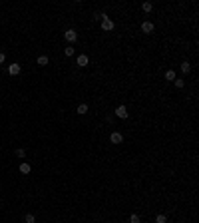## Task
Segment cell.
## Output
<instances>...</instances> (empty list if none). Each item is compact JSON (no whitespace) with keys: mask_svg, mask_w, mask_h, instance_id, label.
I'll return each instance as SVG.
<instances>
[{"mask_svg":"<svg viewBox=\"0 0 199 223\" xmlns=\"http://www.w3.org/2000/svg\"><path fill=\"white\" fill-rule=\"evenodd\" d=\"M64 38H66L70 44H72V42H76V40H78V32H76L74 28H68L66 32H64Z\"/></svg>","mask_w":199,"mask_h":223,"instance_id":"6da1fadb","label":"cell"},{"mask_svg":"<svg viewBox=\"0 0 199 223\" xmlns=\"http://www.w3.org/2000/svg\"><path fill=\"white\" fill-rule=\"evenodd\" d=\"M128 116H129V112H128V108H126V106H118V108H116V118L126 120Z\"/></svg>","mask_w":199,"mask_h":223,"instance_id":"7a4b0ae2","label":"cell"},{"mask_svg":"<svg viewBox=\"0 0 199 223\" xmlns=\"http://www.w3.org/2000/svg\"><path fill=\"white\" fill-rule=\"evenodd\" d=\"M20 72H22V66H20V64H10V66H8V74H10V76H18Z\"/></svg>","mask_w":199,"mask_h":223,"instance_id":"3957f363","label":"cell"},{"mask_svg":"<svg viewBox=\"0 0 199 223\" xmlns=\"http://www.w3.org/2000/svg\"><path fill=\"white\" fill-rule=\"evenodd\" d=\"M76 64H78L80 68H86L88 64H90V58L86 56V54H80V56H78V60H76Z\"/></svg>","mask_w":199,"mask_h":223,"instance_id":"277c9868","label":"cell"},{"mask_svg":"<svg viewBox=\"0 0 199 223\" xmlns=\"http://www.w3.org/2000/svg\"><path fill=\"white\" fill-rule=\"evenodd\" d=\"M109 142H112V143H122L123 142V136L119 132H114L112 136H109Z\"/></svg>","mask_w":199,"mask_h":223,"instance_id":"5b68a950","label":"cell"},{"mask_svg":"<svg viewBox=\"0 0 199 223\" xmlns=\"http://www.w3.org/2000/svg\"><path fill=\"white\" fill-rule=\"evenodd\" d=\"M102 30H104V32H112V30H114V22H112V20H104V22H102Z\"/></svg>","mask_w":199,"mask_h":223,"instance_id":"8992f818","label":"cell"},{"mask_svg":"<svg viewBox=\"0 0 199 223\" xmlns=\"http://www.w3.org/2000/svg\"><path fill=\"white\" fill-rule=\"evenodd\" d=\"M142 32L143 34H152L153 32V24L152 22H143L142 24Z\"/></svg>","mask_w":199,"mask_h":223,"instance_id":"52a82bcc","label":"cell"},{"mask_svg":"<svg viewBox=\"0 0 199 223\" xmlns=\"http://www.w3.org/2000/svg\"><path fill=\"white\" fill-rule=\"evenodd\" d=\"M30 171H32L30 163H26V162H22V163H20V173H24V175H28Z\"/></svg>","mask_w":199,"mask_h":223,"instance_id":"ba28073f","label":"cell"},{"mask_svg":"<svg viewBox=\"0 0 199 223\" xmlns=\"http://www.w3.org/2000/svg\"><path fill=\"white\" fill-rule=\"evenodd\" d=\"M76 112H78V114H80V116L88 114V104H80V106H78V108H76Z\"/></svg>","mask_w":199,"mask_h":223,"instance_id":"9c48e42d","label":"cell"},{"mask_svg":"<svg viewBox=\"0 0 199 223\" xmlns=\"http://www.w3.org/2000/svg\"><path fill=\"white\" fill-rule=\"evenodd\" d=\"M14 156H16V157H20V159H24V157H26V149H22V147H18V149H16V152H14Z\"/></svg>","mask_w":199,"mask_h":223,"instance_id":"30bf717a","label":"cell"},{"mask_svg":"<svg viewBox=\"0 0 199 223\" xmlns=\"http://www.w3.org/2000/svg\"><path fill=\"white\" fill-rule=\"evenodd\" d=\"M165 80L173 82V80H175V72H173V70H167V72H165Z\"/></svg>","mask_w":199,"mask_h":223,"instance_id":"8fae6325","label":"cell"},{"mask_svg":"<svg viewBox=\"0 0 199 223\" xmlns=\"http://www.w3.org/2000/svg\"><path fill=\"white\" fill-rule=\"evenodd\" d=\"M189 70H191V64H189V62H183V64H181V72H183V74H187Z\"/></svg>","mask_w":199,"mask_h":223,"instance_id":"7c38bea8","label":"cell"},{"mask_svg":"<svg viewBox=\"0 0 199 223\" xmlns=\"http://www.w3.org/2000/svg\"><path fill=\"white\" fill-rule=\"evenodd\" d=\"M142 8H143V12H152L153 4H152V2H143V4H142Z\"/></svg>","mask_w":199,"mask_h":223,"instance_id":"4fadbf2b","label":"cell"},{"mask_svg":"<svg viewBox=\"0 0 199 223\" xmlns=\"http://www.w3.org/2000/svg\"><path fill=\"white\" fill-rule=\"evenodd\" d=\"M129 223H142V219H139L138 213H133V215H129Z\"/></svg>","mask_w":199,"mask_h":223,"instance_id":"5bb4252c","label":"cell"},{"mask_svg":"<svg viewBox=\"0 0 199 223\" xmlns=\"http://www.w3.org/2000/svg\"><path fill=\"white\" fill-rule=\"evenodd\" d=\"M48 62H50V60H48V56H38V64H40V66H46Z\"/></svg>","mask_w":199,"mask_h":223,"instance_id":"9a60e30c","label":"cell"},{"mask_svg":"<svg viewBox=\"0 0 199 223\" xmlns=\"http://www.w3.org/2000/svg\"><path fill=\"white\" fill-rule=\"evenodd\" d=\"M96 20H102V22H104V20H108V14H104V12H98V14L94 16Z\"/></svg>","mask_w":199,"mask_h":223,"instance_id":"2e32d148","label":"cell"},{"mask_svg":"<svg viewBox=\"0 0 199 223\" xmlns=\"http://www.w3.org/2000/svg\"><path fill=\"white\" fill-rule=\"evenodd\" d=\"M24 221H26V223H36V217H34L32 213H28L26 217H24Z\"/></svg>","mask_w":199,"mask_h":223,"instance_id":"e0dca14e","label":"cell"},{"mask_svg":"<svg viewBox=\"0 0 199 223\" xmlns=\"http://www.w3.org/2000/svg\"><path fill=\"white\" fill-rule=\"evenodd\" d=\"M165 221H167V217H165L163 213H159V215L155 217V223H165Z\"/></svg>","mask_w":199,"mask_h":223,"instance_id":"ac0fdd59","label":"cell"},{"mask_svg":"<svg viewBox=\"0 0 199 223\" xmlns=\"http://www.w3.org/2000/svg\"><path fill=\"white\" fill-rule=\"evenodd\" d=\"M64 54H66V56H74V48H72V46H68L66 50H64Z\"/></svg>","mask_w":199,"mask_h":223,"instance_id":"d6986e66","label":"cell"},{"mask_svg":"<svg viewBox=\"0 0 199 223\" xmlns=\"http://www.w3.org/2000/svg\"><path fill=\"white\" fill-rule=\"evenodd\" d=\"M173 82H175V86H177V88H183V86H185V82H183V80H177V78H175Z\"/></svg>","mask_w":199,"mask_h":223,"instance_id":"ffe728a7","label":"cell"},{"mask_svg":"<svg viewBox=\"0 0 199 223\" xmlns=\"http://www.w3.org/2000/svg\"><path fill=\"white\" fill-rule=\"evenodd\" d=\"M4 60H6V56H4L2 52H0V64H4Z\"/></svg>","mask_w":199,"mask_h":223,"instance_id":"44dd1931","label":"cell"}]
</instances>
